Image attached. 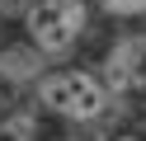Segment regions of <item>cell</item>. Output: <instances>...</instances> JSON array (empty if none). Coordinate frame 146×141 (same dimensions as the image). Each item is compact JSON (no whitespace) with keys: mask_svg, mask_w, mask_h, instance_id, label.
Here are the masks:
<instances>
[{"mask_svg":"<svg viewBox=\"0 0 146 141\" xmlns=\"http://www.w3.org/2000/svg\"><path fill=\"white\" fill-rule=\"evenodd\" d=\"M38 103L57 118H71V122H90L108 108V89L94 80L90 71H57L38 85Z\"/></svg>","mask_w":146,"mask_h":141,"instance_id":"1","label":"cell"},{"mask_svg":"<svg viewBox=\"0 0 146 141\" xmlns=\"http://www.w3.org/2000/svg\"><path fill=\"white\" fill-rule=\"evenodd\" d=\"M24 28L42 52L61 56L85 33V0H33L29 14H24Z\"/></svg>","mask_w":146,"mask_h":141,"instance_id":"2","label":"cell"},{"mask_svg":"<svg viewBox=\"0 0 146 141\" xmlns=\"http://www.w3.org/2000/svg\"><path fill=\"white\" fill-rule=\"evenodd\" d=\"M108 85L113 89H146V38H127L108 52Z\"/></svg>","mask_w":146,"mask_h":141,"instance_id":"3","label":"cell"},{"mask_svg":"<svg viewBox=\"0 0 146 141\" xmlns=\"http://www.w3.org/2000/svg\"><path fill=\"white\" fill-rule=\"evenodd\" d=\"M108 14H146V0H99Z\"/></svg>","mask_w":146,"mask_h":141,"instance_id":"4","label":"cell"},{"mask_svg":"<svg viewBox=\"0 0 146 141\" xmlns=\"http://www.w3.org/2000/svg\"><path fill=\"white\" fill-rule=\"evenodd\" d=\"M118 141H137V136H118Z\"/></svg>","mask_w":146,"mask_h":141,"instance_id":"5","label":"cell"}]
</instances>
